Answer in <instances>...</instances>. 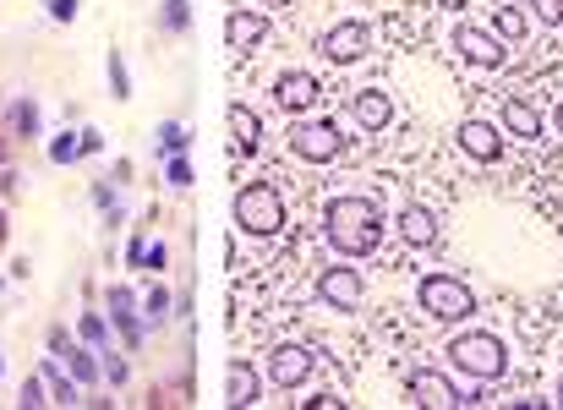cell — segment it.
<instances>
[{
  "label": "cell",
  "mask_w": 563,
  "mask_h": 410,
  "mask_svg": "<svg viewBox=\"0 0 563 410\" xmlns=\"http://www.w3.org/2000/svg\"><path fill=\"white\" fill-rule=\"evenodd\" d=\"M367 50H372V28L367 22H339V28H328V39H323V55L328 61H339V66L361 61Z\"/></svg>",
  "instance_id": "obj_10"
},
{
  "label": "cell",
  "mask_w": 563,
  "mask_h": 410,
  "mask_svg": "<svg viewBox=\"0 0 563 410\" xmlns=\"http://www.w3.org/2000/svg\"><path fill=\"white\" fill-rule=\"evenodd\" d=\"M263 6H285V0H263Z\"/></svg>",
  "instance_id": "obj_39"
},
{
  "label": "cell",
  "mask_w": 563,
  "mask_h": 410,
  "mask_svg": "<svg viewBox=\"0 0 563 410\" xmlns=\"http://www.w3.org/2000/svg\"><path fill=\"white\" fill-rule=\"evenodd\" d=\"M438 6H449V11H460V6H471V0H438Z\"/></svg>",
  "instance_id": "obj_38"
},
{
  "label": "cell",
  "mask_w": 563,
  "mask_h": 410,
  "mask_svg": "<svg viewBox=\"0 0 563 410\" xmlns=\"http://www.w3.org/2000/svg\"><path fill=\"white\" fill-rule=\"evenodd\" d=\"M159 22H164V28H170V33H181V28H186V22H192V11H186V0H164Z\"/></svg>",
  "instance_id": "obj_24"
},
{
  "label": "cell",
  "mask_w": 563,
  "mask_h": 410,
  "mask_svg": "<svg viewBox=\"0 0 563 410\" xmlns=\"http://www.w3.org/2000/svg\"><path fill=\"white\" fill-rule=\"evenodd\" d=\"M318 99H323V88H318V77H312V72H285L274 82V104H279V110H290V115L312 110Z\"/></svg>",
  "instance_id": "obj_12"
},
{
  "label": "cell",
  "mask_w": 563,
  "mask_h": 410,
  "mask_svg": "<svg viewBox=\"0 0 563 410\" xmlns=\"http://www.w3.org/2000/svg\"><path fill=\"white\" fill-rule=\"evenodd\" d=\"M531 11H536V22H547V28L563 22V0H531Z\"/></svg>",
  "instance_id": "obj_27"
},
{
  "label": "cell",
  "mask_w": 563,
  "mask_h": 410,
  "mask_svg": "<svg viewBox=\"0 0 563 410\" xmlns=\"http://www.w3.org/2000/svg\"><path fill=\"white\" fill-rule=\"evenodd\" d=\"M553 132H558V137H563V99H558V104H553Z\"/></svg>",
  "instance_id": "obj_37"
},
{
  "label": "cell",
  "mask_w": 563,
  "mask_h": 410,
  "mask_svg": "<svg viewBox=\"0 0 563 410\" xmlns=\"http://www.w3.org/2000/svg\"><path fill=\"white\" fill-rule=\"evenodd\" d=\"M66 356H72L77 383H93V378H99V367H93V356H88V350H72V345H66Z\"/></svg>",
  "instance_id": "obj_26"
},
{
  "label": "cell",
  "mask_w": 563,
  "mask_h": 410,
  "mask_svg": "<svg viewBox=\"0 0 563 410\" xmlns=\"http://www.w3.org/2000/svg\"><path fill=\"white\" fill-rule=\"evenodd\" d=\"M416 296H421V312H427V318H438V323L476 318V290L465 285V279H454V274H427Z\"/></svg>",
  "instance_id": "obj_4"
},
{
  "label": "cell",
  "mask_w": 563,
  "mask_h": 410,
  "mask_svg": "<svg viewBox=\"0 0 563 410\" xmlns=\"http://www.w3.org/2000/svg\"><path fill=\"white\" fill-rule=\"evenodd\" d=\"M389 115H394L389 93H378V88H361V99H356V121L367 126V132H383V126H389Z\"/></svg>",
  "instance_id": "obj_17"
},
{
  "label": "cell",
  "mask_w": 563,
  "mask_h": 410,
  "mask_svg": "<svg viewBox=\"0 0 563 410\" xmlns=\"http://www.w3.org/2000/svg\"><path fill=\"white\" fill-rule=\"evenodd\" d=\"M93 203H99V208H104V214H110V219L121 214V208H115V192H110V186H93Z\"/></svg>",
  "instance_id": "obj_34"
},
{
  "label": "cell",
  "mask_w": 563,
  "mask_h": 410,
  "mask_svg": "<svg viewBox=\"0 0 563 410\" xmlns=\"http://www.w3.org/2000/svg\"><path fill=\"white\" fill-rule=\"evenodd\" d=\"M454 50H460V61L482 66V72H503V66H509V44L492 28H476V22H460V28H454Z\"/></svg>",
  "instance_id": "obj_5"
},
{
  "label": "cell",
  "mask_w": 563,
  "mask_h": 410,
  "mask_svg": "<svg viewBox=\"0 0 563 410\" xmlns=\"http://www.w3.org/2000/svg\"><path fill=\"white\" fill-rule=\"evenodd\" d=\"M104 378H110V383H126V361H104Z\"/></svg>",
  "instance_id": "obj_35"
},
{
  "label": "cell",
  "mask_w": 563,
  "mask_h": 410,
  "mask_svg": "<svg viewBox=\"0 0 563 410\" xmlns=\"http://www.w3.org/2000/svg\"><path fill=\"white\" fill-rule=\"evenodd\" d=\"M164 175H170V186H192V164H186L181 154H170V164H164Z\"/></svg>",
  "instance_id": "obj_29"
},
{
  "label": "cell",
  "mask_w": 563,
  "mask_h": 410,
  "mask_svg": "<svg viewBox=\"0 0 563 410\" xmlns=\"http://www.w3.org/2000/svg\"><path fill=\"white\" fill-rule=\"evenodd\" d=\"M449 361L476 383H498L509 372V345H503L492 328H465V334L449 339Z\"/></svg>",
  "instance_id": "obj_2"
},
{
  "label": "cell",
  "mask_w": 563,
  "mask_h": 410,
  "mask_svg": "<svg viewBox=\"0 0 563 410\" xmlns=\"http://www.w3.org/2000/svg\"><path fill=\"white\" fill-rule=\"evenodd\" d=\"M290 148H296V159H307V164H328L339 154V126L334 121H307V126L290 132Z\"/></svg>",
  "instance_id": "obj_7"
},
{
  "label": "cell",
  "mask_w": 563,
  "mask_h": 410,
  "mask_svg": "<svg viewBox=\"0 0 563 410\" xmlns=\"http://www.w3.org/2000/svg\"><path fill=\"white\" fill-rule=\"evenodd\" d=\"M44 378H50V389H55V400H61V405H77V389L66 383V372L55 367V361H44Z\"/></svg>",
  "instance_id": "obj_23"
},
{
  "label": "cell",
  "mask_w": 563,
  "mask_h": 410,
  "mask_svg": "<svg viewBox=\"0 0 563 410\" xmlns=\"http://www.w3.org/2000/svg\"><path fill=\"white\" fill-rule=\"evenodd\" d=\"M345 400H334V394H318V400H307V410H339Z\"/></svg>",
  "instance_id": "obj_36"
},
{
  "label": "cell",
  "mask_w": 563,
  "mask_h": 410,
  "mask_svg": "<svg viewBox=\"0 0 563 410\" xmlns=\"http://www.w3.org/2000/svg\"><path fill=\"white\" fill-rule=\"evenodd\" d=\"M22 405H28V410L50 405V400H44V378H28V383H22Z\"/></svg>",
  "instance_id": "obj_32"
},
{
  "label": "cell",
  "mask_w": 563,
  "mask_h": 410,
  "mask_svg": "<svg viewBox=\"0 0 563 410\" xmlns=\"http://www.w3.org/2000/svg\"><path fill=\"white\" fill-rule=\"evenodd\" d=\"M77 6L82 0H50V17L55 22H77Z\"/></svg>",
  "instance_id": "obj_33"
},
{
  "label": "cell",
  "mask_w": 563,
  "mask_h": 410,
  "mask_svg": "<svg viewBox=\"0 0 563 410\" xmlns=\"http://www.w3.org/2000/svg\"><path fill=\"white\" fill-rule=\"evenodd\" d=\"M410 400L416 405H432V410H443V405H476V394H460L443 372H410Z\"/></svg>",
  "instance_id": "obj_9"
},
{
  "label": "cell",
  "mask_w": 563,
  "mask_h": 410,
  "mask_svg": "<svg viewBox=\"0 0 563 410\" xmlns=\"http://www.w3.org/2000/svg\"><path fill=\"white\" fill-rule=\"evenodd\" d=\"M268 39V17L263 11H230L225 17V44L230 50H257Z\"/></svg>",
  "instance_id": "obj_14"
},
{
  "label": "cell",
  "mask_w": 563,
  "mask_h": 410,
  "mask_svg": "<svg viewBox=\"0 0 563 410\" xmlns=\"http://www.w3.org/2000/svg\"><path fill=\"white\" fill-rule=\"evenodd\" d=\"M503 137H514V143H542L547 137L542 104L525 99V93H503Z\"/></svg>",
  "instance_id": "obj_6"
},
{
  "label": "cell",
  "mask_w": 563,
  "mask_h": 410,
  "mask_svg": "<svg viewBox=\"0 0 563 410\" xmlns=\"http://www.w3.org/2000/svg\"><path fill=\"white\" fill-rule=\"evenodd\" d=\"M110 318H132V290H126V285L110 290Z\"/></svg>",
  "instance_id": "obj_31"
},
{
  "label": "cell",
  "mask_w": 563,
  "mask_h": 410,
  "mask_svg": "<svg viewBox=\"0 0 563 410\" xmlns=\"http://www.w3.org/2000/svg\"><path fill=\"white\" fill-rule=\"evenodd\" d=\"M492 33H498L503 44H520L525 33H531V17H525L520 6H498L492 11Z\"/></svg>",
  "instance_id": "obj_19"
},
{
  "label": "cell",
  "mask_w": 563,
  "mask_h": 410,
  "mask_svg": "<svg viewBox=\"0 0 563 410\" xmlns=\"http://www.w3.org/2000/svg\"><path fill=\"white\" fill-rule=\"evenodd\" d=\"M11 126H17L22 137H33V132H39V104H33V99H17V104H11Z\"/></svg>",
  "instance_id": "obj_20"
},
{
  "label": "cell",
  "mask_w": 563,
  "mask_h": 410,
  "mask_svg": "<svg viewBox=\"0 0 563 410\" xmlns=\"http://www.w3.org/2000/svg\"><path fill=\"white\" fill-rule=\"evenodd\" d=\"M143 312H148L154 323H159V318H170V296H164V290L154 285V290H148V301H143Z\"/></svg>",
  "instance_id": "obj_30"
},
{
  "label": "cell",
  "mask_w": 563,
  "mask_h": 410,
  "mask_svg": "<svg viewBox=\"0 0 563 410\" xmlns=\"http://www.w3.org/2000/svg\"><path fill=\"white\" fill-rule=\"evenodd\" d=\"M323 230L345 257H367L372 246L383 241V208L372 203V197H334Z\"/></svg>",
  "instance_id": "obj_1"
},
{
  "label": "cell",
  "mask_w": 563,
  "mask_h": 410,
  "mask_svg": "<svg viewBox=\"0 0 563 410\" xmlns=\"http://www.w3.org/2000/svg\"><path fill=\"white\" fill-rule=\"evenodd\" d=\"M110 93L115 99H132V72H126L121 50H110Z\"/></svg>",
  "instance_id": "obj_22"
},
{
  "label": "cell",
  "mask_w": 563,
  "mask_h": 410,
  "mask_svg": "<svg viewBox=\"0 0 563 410\" xmlns=\"http://www.w3.org/2000/svg\"><path fill=\"white\" fill-rule=\"evenodd\" d=\"M50 159L55 164H72V159H82V132H61L50 143Z\"/></svg>",
  "instance_id": "obj_21"
},
{
  "label": "cell",
  "mask_w": 563,
  "mask_h": 410,
  "mask_svg": "<svg viewBox=\"0 0 563 410\" xmlns=\"http://www.w3.org/2000/svg\"><path fill=\"white\" fill-rule=\"evenodd\" d=\"M318 290H323L328 307H339V312H356V307H361V296H367V285H361L356 268H323Z\"/></svg>",
  "instance_id": "obj_11"
},
{
  "label": "cell",
  "mask_w": 563,
  "mask_h": 410,
  "mask_svg": "<svg viewBox=\"0 0 563 410\" xmlns=\"http://www.w3.org/2000/svg\"><path fill=\"white\" fill-rule=\"evenodd\" d=\"M159 148H164V154H181V148H186V126L181 121H164L159 126Z\"/></svg>",
  "instance_id": "obj_25"
},
{
  "label": "cell",
  "mask_w": 563,
  "mask_h": 410,
  "mask_svg": "<svg viewBox=\"0 0 563 410\" xmlns=\"http://www.w3.org/2000/svg\"><path fill=\"white\" fill-rule=\"evenodd\" d=\"M104 334H110V328H104L99 312H82V339H88V345H104Z\"/></svg>",
  "instance_id": "obj_28"
},
{
  "label": "cell",
  "mask_w": 563,
  "mask_h": 410,
  "mask_svg": "<svg viewBox=\"0 0 563 410\" xmlns=\"http://www.w3.org/2000/svg\"><path fill=\"white\" fill-rule=\"evenodd\" d=\"M454 137H460V148H465L476 164H498V159H503V143H509V137H503V126L476 121V115H471V121H460V132H454Z\"/></svg>",
  "instance_id": "obj_8"
},
{
  "label": "cell",
  "mask_w": 563,
  "mask_h": 410,
  "mask_svg": "<svg viewBox=\"0 0 563 410\" xmlns=\"http://www.w3.org/2000/svg\"><path fill=\"white\" fill-rule=\"evenodd\" d=\"M230 143H236V154H257V143H263V121H257V110L230 104Z\"/></svg>",
  "instance_id": "obj_16"
},
{
  "label": "cell",
  "mask_w": 563,
  "mask_h": 410,
  "mask_svg": "<svg viewBox=\"0 0 563 410\" xmlns=\"http://www.w3.org/2000/svg\"><path fill=\"white\" fill-rule=\"evenodd\" d=\"M400 236L410 246H438V214H432V208H421V203H410L405 214H400Z\"/></svg>",
  "instance_id": "obj_15"
},
{
  "label": "cell",
  "mask_w": 563,
  "mask_h": 410,
  "mask_svg": "<svg viewBox=\"0 0 563 410\" xmlns=\"http://www.w3.org/2000/svg\"><path fill=\"white\" fill-rule=\"evenodd\" d=\"M236 225L246 236H279L285 230V197L274 181H252L236 192Z\"/></svg>",
  "instance_id": "obj_3"
},
{
  "label": "cell",
  "mask_w": 563,
  "mask_h": 410,
  "mask_svg": "<svg viewBox=\"0 0 563 410\" xmlns=\"http://www.w3.org/2000/svg\"><path fill=\"white\" fill-rule=\"evenodd\" d=\"M225 400L236 405V410L257 405V372L246 367V361H236V367H230V378H225Z\"/></svg>",
  "instance_id": "obj_18"
},
{
  "label": "cell",
  "mask_w": 563,
  "mask_h": 410,
  "mask_svg": "<svg viewBox=\"0 0 563 410\" xmlns=\"http://www.w3.org/2000/svg\"><path fill=\"white\" fill-rule=\"evenodd\" d=\"M268 378L279 383V389H296V383L312 378V350L307 345H279L274 361H268Z\"/></svg>",
  "instance_id": "obj_13"
}]
</instances>
